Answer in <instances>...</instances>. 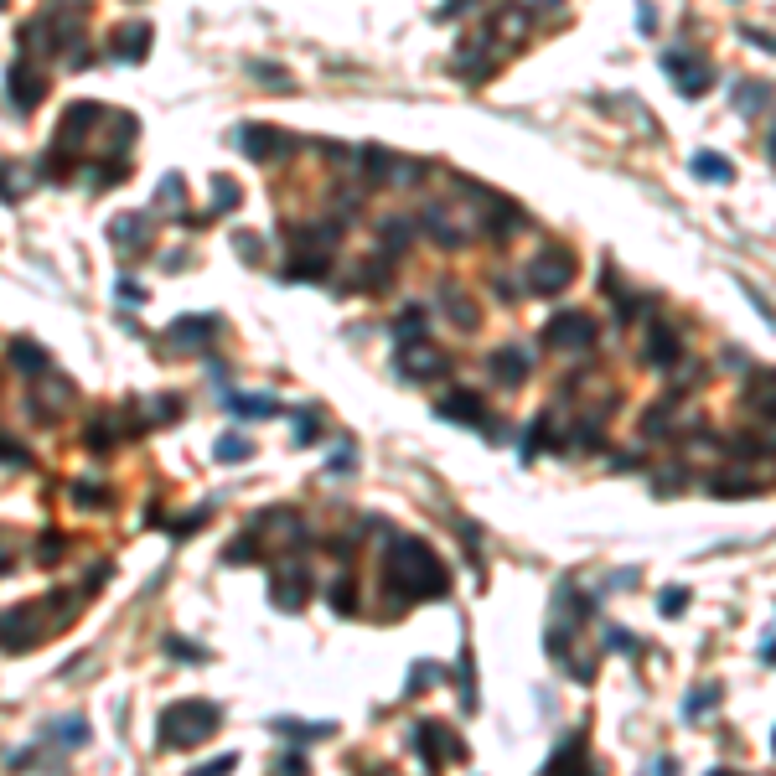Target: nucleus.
<instances>
[{"mask_svg": "<svg viewBox=\"0 0 776 776\" xmlns=\"http://www.w3.org/2000/svg\"><path fill=\"white\" fill-rule=\"evenodd\" d=\"M388 590H399L404 601H445L451 575L425 539H399L388 549Z\"/></svg>", "mask_w": 776, "mask_h": 776, "instance_id": "obj_1", "label": "nucleus"}, {"mask_svg": "<svg viewBox=\"0 0 776 776\" xmlns=\"http://www.w3.org/2000/svg\"><path fill=\"white\" fill-rule=\"evenodd\" d=\"M218 725H223V709H218V704H207V699H182V704H171L161 720H156V740L166 745V751H192V745L213 740Z\"/></svg>", "mask_w": 776, "mask_h": 776, "instance_id": "obj_2", "label": "nucleus"}, {"mask_svg": "<svg viewBox=\"0 0 776 776\" xmlns=\"http://www.w3.org/2000/svg\"><path fill=\"white\" fill-rule=\"evenodd\" d=\"M570 280H575V254L570 249H544L539 259H528V270H523V285L533 295H559Z\"/></svg>", "mask_w": 776, "mask_h": 776, "instance_id": "obj_3", "label": "nucleus"}, {"mask_svg": "<svg viewBox=\"0 0 776 776\" xmlns=\"http://www.w3.org/2000/svg\"><path fill=\"white\" fill-rule=\"evenodd\" d=\"M414 745H420V756H425V766H461L466 761V745L451 735V730H445L440 720H420V725H414Z\"/></svg>", "mask_w": 776, "mask_h": 776, "instance_id": "obj_4", "label": "nucleus"}, {"mask_svg": "<svg viewBox=\"0 0 776 776\" xmlns=\"http://www.w3.org/2000/svg\"><path fill=\"white\" fill-rule=\"evenodd\" d=\"M544 342L559 347V352H590L595 347V316L585 311H564L544 326Z\"/></svg>", "mask_w": 776, "mask_h": 776, "instance_id": "obj_5", "label": "nucleus"}, {"mask_svg": "<svg viewBox=\"0 0 776 776\" xmlns=\"http://www.w3.org/2000/svg\"><path fill=\"white\" fill-rule=\"evenodd\" d=\"M663 73L678 83L683 99H699L704 88H714V68L699 63V57H689V52H668V57H663Z\"/></svg>", "mask_w": 776, "mask_h": 776, "instance_id": "obj_6", "label": "nucleus"}, {"mask_svg": "<svg viewBox=\"0 0 776 776\" xmlns=\"http://www.w3.org/2000/svg\"><path fill=\"white\" fill-rule=\"evenodd\" d=\"M37 642H42V621H37L32 606H16V611L0 616V647H6V652H26Z\"/></svg>", "mask_w": 776, "mask_h": 776, "instance_id": "obj_7", "label": "nucleus"}, {"mask_svg": "<svg viewBox=\"0 0 776 776\" xmlns=\"http://www.w3.org/2000/svg\"><path fill=\"white\" fill-rule=\"evenodd\" d=\"M233 145L244 156H254V161H275V156L290 151V135L285 130H270V125H244V130L233 135Z\"/></svg>", "mask_w": 776, "mask_h": 776, "instance_id": "obj_8", "label": "nucleus"}, {"mask_svg": "<svg viewBox=\"0 0 776 776\" xmlns=\"http://www.w3.org/2000/svg\"><path fill=\"white\" fill-rule=\"evenodd\" d=\"M487 373L502 383V388H518L528 373H533V357H528V347H518V342H507V347H497L492 357H487Z\"/></svg>", "mask_w": 776, "mask_h": 776, "instance_id": "obj_9", "label": "nucleus"}, {"mask_svg": "<svg viewBox=\"0 0 776 776\" xmlns=\"http://www.w3.org/2000/svg\"><path fill=\"white\" fill-rule=\"evenodd\" d=\"M399 373L404 378H440L445 373V352L440 347H430V342H404L399 347Z\"/></svg>", "mask_w": 776, "mask_h": 776, "instance_id": "obj_10", "label": "nucleus"}, {"mask_svg": "<svg viewBox=\"0 0 776 776\" xmlns=\"http://www.w3.org/2000/svg\"><path fill=\"white\" fill-rule=\"evenodd\" d=\"M435 414H440V420H461V425H487V404H482V394H471V388L445 394L435 404Z\"/></svg>", "mask_w": 776, "mask_h": 776, "instance_id": "obj_11", "label": "nucleus"}, {"mask_svg": "<svg viewBox=\"0 0 776 776\" xmlns=\"http://www.w3.org/2000/svg\"><path fill=\"white\" fill-rule=\"evenodd\" d=\"M6 88H11V104L26 114V109H37V104H42V94H47V78H42V73H32L26 63H16V68L6 73Z\"/></svg>", "mask_w": 776, "mask_h": 776, "instance_id": "obj_12", "label": "nucleus"}, {"mask_svg": "<svg viewBox=\"0 0 776 776\" xmlns=\"http://www.w3.org/2000/svg\"><path fill=\"white\" fill-rule=\"evenodd\" d=\"M145 47H151V26H145V21H130V26H119V32L109 37V57H119V63H140Z\"/></svg>", "mask_w": 776, "mask_h": 776, "instance_id": "obj_13", "label": "nucleus"}, {"mask_svg": "<svg viewBox=\"0 0 776 776\" xmlns=\"http://www.w3.org/2000/svg\"><path fill=\"white\" fill-rule=\"evenodd\" d=\"M647 363L652 368H673L678 363V357H683V347H678V332H673V326H652V332H647Z\"/></svg>", "mask_w": 776, "mask_h": 776, "instance_id": "obj_14", "label": "nucleus"}, {"mask_svg": "<svg viewBox=\"0 0 776 776\" xmlns=\"http://www.w3.org/2000/svg\"><path fill=\"white\" fill-rule=\"evenodd\" d=\"M544 776H590V766H585V735L564 740L559 751H554V761L544 766Z\"/></svg>", "mask_w": 776, "mask_h": 776, "instance_id": "obj_15", "label": "nucleus"}, {"mask_svg": "<svg viewBox=\"0 0 776 776\" xmlns=\"http://www.w3.org/2000/svg\"><path fill=\"white\" fill-rule=\"evenodd\" d=\"M275 606H285V611H301L306 606V570H301V564H290L285 580L275 575Z\"/></svg>", "mask_w": 776, "mask_h": 776, "instance_id": "obj_16", "label": "nucleus"}, {"mask_svg": "<svg viewBox=\"0 0 776 776\" xmlns=\"http://www.w3.org/2000/svg\"><path fill=\"white\" fill-rule=\"evenodd\" d=\"M745 404L761 409L766 420H776V373H756L751 388H745Z\"/></svg>", "mask_w": 776, "mask_h": 776, "instance_id": "obj_17", "label": "nucleus"}, {"mask_svg": "<svg viewBox=\"0 0 776 776\" xmlns=\"http://www.w3.org/2000/svg\"><path fill=\"white\" fill-rule=\"evenodd\" d=\"M425 228H430V238H435L440 249H461V244H466V233H461V228H451L445 207H430V213H425Z\"/></svg>", "mask_w": 776, "mask_h": 776, "instance_id": "obj_18", "label": "nucleus"}, {"mask_svg": "<svg viewBox=\"0 0 776 776\" xmlns=\"http://www.w3.org/2000/svg\"><path fill=\"white\" fill-rule=\"evenodd\" d=\"M26 182H32V166H21V161H0V197H6V202H21Z\"/></svg>", "mask_w": 776, "mask_h": 776, "instance_id": "obj_19", "label": "nucleus"}, {"mask_svg": "<svg viewBox=\"0 0 776 776\" xmlns=\"http://www.w3.org/2000/svg\"><path fill=\"white\" fill-rule=\"evenodd\" d=\"M694 176H704V182H730L735 176V166L725 161V156H714V151H694Z\"/></svg>", "mask_w": 776, "mask_h": 776, "instance_id": "obj_20", "label": "nucleus"}, {"mask_svg": "<svg viewBox=\"0 0 776 776\" xmlns=\"http://www.w3.org/2000/svg\"><path fill=\"white\" fill-rule=\"evenodd\" d=\"M213 332H218V321H213V316H202V321L187 316V321H176V326H171V342H197V347H202Z\"/></svg>", "mask_w": 776, "mask_h": 776, "instance_id": "obj_21", "label": "nucleus"}, {"mask_svg": "<svg viewBox=\"0 0 776 776\" xmlns=\"http://www.w3.org/2000/svg\"><path fill=\"white\" fill-rule=\"evenodd\" d=\"M440 295H445V311H451V321L461 326V332H471V326H476V311H471V295H466V290H456V285H445Z\"/></svg>", "mask_w": 776, "mask_h": 776, "instance_id": "obj_22", "label": "nucleus"}, {"mask_svg": "<svg viewBox=\"0 0 776 776\" xmlns=\"http://www.w3.org/2000/svg\"><path fill=\"white\" fill-rule=\"evenodd\" d=\"M714 704H720V683H699V689L683 699V720H704Z\"/></svg>", "mask_w": 776, "mask_h": 776, "instance_id": "obj_23", "label": "nucleus"}, {"mask_svg": "<svg viewBox=\"0 0 776 776\" xmlns=\"http://www.w3.org/2000/svg\"><path fill=\"white\" fill-rule=\"evenodd\" d=\"M11 357H16L21 373H42V368H47V352H42L32 337H16V342H11Z\"/></svg>", "mask_w": 776, "mask_h": 776, "instance_id": "obj_24", "label": "nucleus"}, {"mask_svg": "<svg viewBox=\"0 0 776 776\" xmlns=\"http://www.w3.org/2000/svg\"><path fill=\"white\" fill-rule=\"evenodd\" d=\"M766 99H771V83H761V78H751V83H740V88H735V104H740V114H756Z\"/></svg>", "mask_w": 776, "mask_h": 776, "instance_id": "obj_25", "label": "nucleus"}, {"mask_svg": "<svg viewBox=\"0 0 776 776\" xmlns=\"http://www.w3.org/2000/svg\"><path fill=\"white\" fill-rule=\"evenodd\" d=\"M109 238H114L119 249H140L145 223H140V218H114V223H109Z\"/></svg>", "mask_w": 776, "mask_h": 776, "instance_id": "obj_26", "label": "nucleus"}, {"mask_svg": "<svg viewBox=\"0 0 776 776\" xmlns=\"http://www.w3.org/2000/svg\"><path fill=\"white\" fill-rule=\"evenodd\" d=\"M228 409H233V414H249V420H254V414H275V399H244V394H228Z\"/></svg>", "mask_w": 776, "mask_h": 776, "instance_id": "obj_27", "label": "nucleus"}, {"mask_svg": "<svg viewBox=\"0 0 776 776\" xmlns=\"http://www.w3.org/2000/svg\"><path fill=\"white\" fill-rule=\"evenodd\" d=\"M254 456V445L244 440V435H228V440H218V461H249Z\"/></svg>", "mask_w": 776, "mask_h": 776, "instance_id": "obj_28", "label": "nucleus"}, {"mask_svg": "<svg viewBox=\"0 0 776 776\" xmlns=\"http://www.w3.org/2000/svg\"><path fill=\"white\" fill-rule=\"evenodd\" d=\"M383 238H388V249H404L409 238H414L409 218H383Z\"/></svg>", "mask_w": 776, "mask_h": 776, "instance_id": "obj_29", "label": "nucleus"}, {"mask_svg": "<svg viewBox=\"0 0 776 776\" xmlns=\"http://www.w3.org/2000/svg\"><path fill=\"white\" fill-rule=\"evenodd\" d=\"M213 182H218V187H213V213H228V207L238 202V192H233L228 176H213Z\"/></svg>", "mask_w": 776, "mask_h": 776, "instance_id": "obj_30", "label": "nucleus"}, {"mask_svg": "<svg viewBox=\"0 0 776 776\" xmlns=\"http://www.w3.org/2000/svg\"><path fill=\"white\" fill-rule=\"evenodd\" d=\"M57 740H68V745H83V740H88V725L78 720V714H68V720L57 725Z\"/></svg>", "mask_w": 776, "mask_h": 776, "instance_id": "obj_31", "label": "nucleus"}, {"mask_svg": "<svg viewBox=\"0 0 776 776\" xmlns=\"http://www.w3.org/2000/svg\"><path fill=\"white\" fill-rule=\"evenodd\" d=\"M0 461H6V466H26V461H32V451H26V445H16V440H6V435H0Z\"/></svg>", "mask_w": 776, "mask_h": 776, "instance_id": "obj_32", "label": "nucleus"}, {"mask_svg": "<svg viewBox=\"0 0 776 776\" xmlns=\"http://www.w3.org/2000/svg\"><path fill=\"white\" fill-rule=\"evenodd\" d=\"M109 492L99 487V482H73V502H88V507H99Z\"/></svg>", "mask_w": 776, "mask_h": 776, "instance_id": "obj_33", "label": "nucleus"}, {"mask_svg": "<svg viewBox=\"0 0 776 776\" xmlns=\"http://www.w3.org/2000/svg\"><path fill=\"white\" fill-rule=\"evenodd\" d=\"M683 606H689V590H683V585H668V590H663V616H678Z\"/></svg>", "mask_w": 776, "mask_h": 776, "instance_id": "obj_34", "label": "nucleus"}, {"mask_svg": "<svg viewBox=\"0 0 776 776\" xmlns=\"http://www.w3.org/2000/svg\"><path fill=\"white\" fill-rule=\"evenodd\" d=\"M394 332H399V337L409 332L414 342H420V332H425V311H409V316H399V321H394Z\"/></svg>", "mask_w": 776, "mask_h": 776, "instance_id": "obj_35", "label": "nucleus"}, {"mask_svg": "<svg viewBox=\"0 0 776 776\" xmlns=\"http://www.w3.org/2000/svg\"><path fill=\"white\" fill-rule=\"evenodd\" d=\"M238 766V756H218V761H207V766H197V771H187V776H228Z\"/></svg>", "mask_w": 776, "mask_h": 776, "instance_id": "obj_36", "label": "nucleus"}, {"mask_svg": "<svg viewBox=\"0 0 776 776\" xmlns=\"http://www.w3.org/2000/svg\"><path fill=\"white\" fill-rule=\"evenodd\" d=\"M637 32H642V37H652V32H658V11H652L647 0L637 6Z\"/></svg>", "mask_w": 776, "mask_h": 776, "instance_id": "obj_37", "label": "nucleus"}, {"mask_svg": "<svg viewBox=\"0 0 776 776\" xmlns=\"http://www.w3.org/2000/svg\"><path fill=\"white\" fill-rule=\"evenodd\" d=\"M606 647H616V652H637L632 632H621V626H611V632H606Z\"/></svg>", "mask_w": 776, "mask_h": 776, "instance_id": "obj_38", "label": "nucleus"}, {"mask_svg": "<svg viewBox=\"0 0 776 776\" xmlns=\"http://www.w3.org/2000/svg\"><path fill=\"white\" fill-rule=\"evenodd\" d=\"M233 249L244 254V259H259V238L254 233H233Z\"/></svg>", "mask_w": 776, "mask_h": 776, "instance_id": "obj_39", "label": "nucleus"}, {"mask_svg": "<svg viewBox=\"0 0 776 776\" xmlns=\"http://www.w3.org/2000/svg\"><path fill=\"white\" fill-rule=\"evenodd\" d=\"M295 440H301V445L316 440V414H301V430H295Z\"/></svg>", "mask_w": 776, "mask_h": 776, "instance_id": "obj_40", "label": "nucleus"}, {"mask_svg": "<svg viewBox=\"0 0 776 776\" xmlns=\"http://www.w3.org/2000/svg\"><path fill=\"white\" fill-rule=\"evenodd\" d=\"M280 776H306V761H301V751H290V756H285Z\"/></svg>", "mask_w": 776, "mask_h": 776, "instance_id": "obj_41", "label": "nucleus"}, {"mask_svg": "<svg viewBox=\"0 0 776 776\" xmlns=\"http://www.w3.org/2000/svg\"><path fill=\"white\" fill-rule=\"evenodd\" d=\"M332 606H337V611H352V585H347V580L332 590Z\"/></svg>", "mask_w": 776, "mask_h": 776, "instance_id": "obj_42", "label": "nucleus"}, {"mask_svg": "<svg viewBox=\"0 0 776 776\" xmlns=\"http://www.w3.org/2000/svg\"><path fill=\"white\" fill-rule=\"evenodd\" d=\"M264 83H280V88H290V73H275V68H254Z\"/></svg>", "mask_w": 776, "mask_h": 776, "instance_id": "obj_43", "label": "nucleus"}, {"mask_svg": "<svg viewBox=\"0 0 776 776\" xmlns=\"http://www.w3.org/2000/svg\"><path fill=\"white\" fill-rule=\"evenodd\" d=\"M761 658H766V663H776V632H771V642H761Z\"/></svg>", "mask_w": 776, "mask_h": 776, "instance_id": "obj_44", "label": "nucleus"}, {"mask_svg": "<svg viewBox=\"0 0 776 776\" xmlns=\"http://www.w3.org/2000/svg\"><path fill=\"white\" fill-rule=\"evenodd\" d=\"M528 6H544V11H554V6H559V0H528Z\"/></svg>", "mask_w": 776, "mask_h": 776, "instance_id": "obj_45", "label": "nucleus"}, {"mask_svg": "<svg viewBox=\"0 0 776 776\" xmlns=\"http://www.w3.org/2000/svg\"><path fill=\"white\" fill-rule=\"evenodd\" d=\"M6 570H11V559H6V554H0V575H6Z\"/></svg>", "mask_w": 776, "mask_h": 776, "instance_id": "obj_46", "label": "nucleus"}, {"mask_svg": "<svg viewBox=\"0 0 776 776\" xmlns=\"http://www.w3.org/2000/svg\"><path fill=\"white\" fill-rule=\"evenodd\" d=\"M771 161H776V130H771Z\"/></svg>", "mask_w": 776, "mask_h": 776, "instance_id": "obj_47", "label": "nucleus"}, {"mask_svg": "<svg viewBox=\"0 0 776 776\" xmlns=\"http://www.w3.org/2000/svg\"><path fill=\"white\" fill-rule=\"evenodd\" d=\"M709 776H735V771H709Z\"/></svg>", "mask_w": 776, "mask_h": 776, "instance_id": "obj_48", "label": "nucleus"}, {"mask_svg": "<svg viewBox=\"0 0 776 776\" xmlns=\"http://www.w3.org/2000/svg\"><path fill=\"white\" fill-rule=\"evenodd\" d=\"M771 745H776V735H771Z\"/></svg>", "mask_w": 776, "mask_h": 776, "instance_id": "obj_49", "label": "nucleus"}, {"mask_svg": "<svg viewBox=\"0 0 776 776\" xmlns=\"http://www.w3.org/2000/svg\"><path fill=\"white\" fill-rule=\"evenodd\" d=\"M0 6H6V0H0Z\"/></svg>", "mask_w": 776, "mask_h": 776, "instance_id": "obj_50", "label": "nucleus"}]
</instances>
